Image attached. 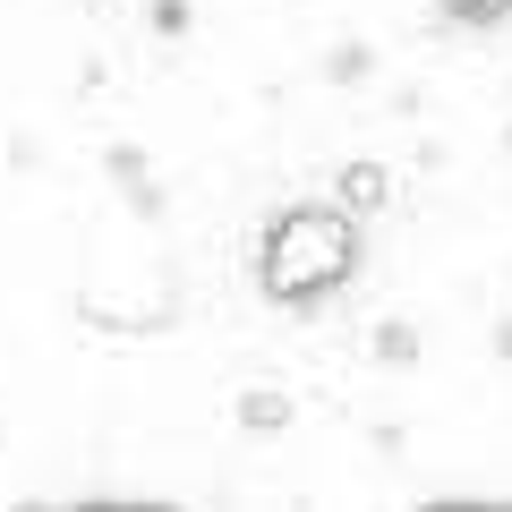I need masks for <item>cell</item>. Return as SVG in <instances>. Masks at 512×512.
Masks as SVG:
<instances>
[{
    "instance_id": "cell-1",
    "label": "cell",
    "mask_w": 512,
    "mask_h": 512,
    "mask_svg": "<svg viewBox=\"0 0 512 512\" xmlns=\"http://www.w3.org/2000/svg\"><path fill=\"white\" fill-rule=\"evenodd\" d=\"M359 274V214L342 205H282L256 248V282L274 308H325Z\"/></svg>"
},
{
    "instance_id": "cell-5",
    "label": "cell",
    "mask_w": 512,
    "mask_h": 512,
    "mask_svg": "<svg viewBox=\"0 0 512 512\" xmlns=\"http://www.w3.org/2000/svg\"><path fill=\"white\" fill-rule=\"evenodd\" d=\"M376 359L384 367H410V359H419V333H410V325H384L376 333Z\"/></svg>"
},
{
    "instance_id": "cell-3",
    "label": "cell",
    "mask_w": 512,
    "mask_h": 512,
    "mask_svg": "<svg viewBox=\"0 0 512 512\" xmlns=\"http://www.w3.org/2000/svg\"><path fill=\"white\" fill-rule=\"evenodd\" d=\"M239 427H248V436H282V427H291V393H274V384L239 393Z\"/></svg>"
},
{
    "instance_id": "cell-4",
    "label": "cell",
    "mask_w": 512,
    "mask_h": 512,
    "mask_svg": "<svg viewBox=\"0 0 512 512\" xmlns=\"http://www.w3.org/2000/svg\"><path fill=\"white\" fill-rule=\"evenodd\" d=\"M436 9H444V26H470V35H478V26H504V18H512V0H436Z\"/></svg>"
},
{
    "instance_id": "cell-2",
    "label": "cell",
    "mask_w": 512,
    "mask_h": 512,
    "mask_svg": "<svg viewBox=\"0 0 512 512\" xmlns=\"http://www.w3.org/2000/svg\"><path fill=\"white\" fill-rule=\"evenodd\" d=\"M384 197H393V180H384V163H342L333 171V205H342V214H384Z\"/></svg>"
},
{
    "instance_id": "cell-6",
    "label": "cell",
    "mask_w": 512,
    "mask_h": 512,
    "mask_svg": "<svg viewBox=\"0 0 512 512\" xmlns=\"http://www.w3.org/2000/svg\"><path fill=\"white\" fill-rule=\"evenodd\" d=\"M495 350H504V359H512V325H504V333H495Z\"/></svg>"
}]
</instances>
